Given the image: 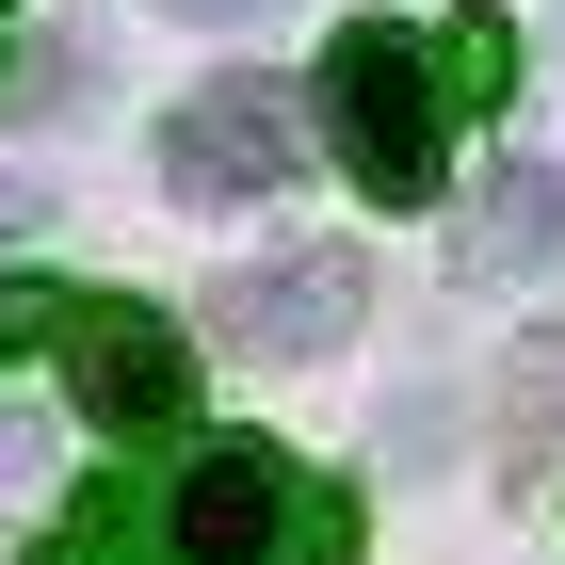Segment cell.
Returning a JSON list of instances; mask_svg holds the SVG:
<instances>
[{
	"label": "cell",
	"mask_w": 565,
	"mask_h": 565,
	"mask_svg": "<svg viewBox=\"0 0 565 565\" xmlns=\"http://www.w3.org/2000/svg\"><path fill=\"white\" fill-rule=\"evenodd\" d=\"M307 162V97L259 82V65H226V82H194L162 114V194L178 211H259V194H291Z\"/></svg>",
	"instance_id": "2"
},
{
	"label": "cell",
	"mask_w": 565,
	"mask_h": 565,
	"mask_svg": "<svg viewBox=\"0 0 565 565\" xmlns=\"http://www.w3.org/2000/svg\"><path fill=\"white\" fill-rule=\"evenodd\" d=\"M65 404L97 436H178L194 420V340L162 307H130V291H82L65 307Z\"/></svg>",
	"instance_id": "3"
},
{
	"label": "cell",
	"mask_w": 565,
	"mask_h": 565,
	"mask_svg": "<svg viewBox=\"0 0 565 565\" xmlns=\"http://www.w3.org/2000/svg\"><path fill=\"white\" fill-rule=\"evenodd\" d=\"M550 259H565V178L501 162L469 211H452V275H469V291H518V275H550Z\"/></svg>",
	"instance_id": "6"
},
{
	"label": "cell",
	"mask_w": 565,
	"mask_h": 565,
	"mask_svg": "<svg viewBox=\"0 0 565 565\" xmlns=\"http://www.w3.org/2000/svg\"><path fill=\"white\" fill-rule=\"evenodd\" d=\"M146 550H162V501H146L130 469H97L82 501H65V518L33 533V565H146Z\"/></svg>",
	"instance_id": "7"
},
{
	"label": "cell",
	"mask_w": 565,
	"mask_h": 565,
	"mask_svg": "<svg viewBox=\"0 0 565 565\" xmlns=\"http://www.w3.org/2000/svg\"><path fill=\"white\" fill-rule=\"evenodd\" d=\"M307 114H323V146H340V178L372 194V211H420V194H436L452 97H436V49H404L388 17H340V33H323Z\"/></svg>",
	"instance_id": "1"
},
{
	"label": "cell",
	"mask_w": 565,
	"mask_h": 565,
	"mask_svg": "<svg viewBox=\"0 0 565 565\" xmlns=\"http://www.w3.org/2000/svg\"><path fill=\"white\" fill-rule=\"evenodd\" d=\"M355 307H372V275H355L340 243H291V259H243V275L211 291V340L291 372V355H340V340H355Z\"/></svg>",
	"instance_id": "5"
},
{
	"label": "cell",
	"mask_w": 565,
	"mask_h": 565,
	"mask_svg": "<svg viewBox=\"0 0 565 565\" xmlns=\"http://www.w3.org/2000/svg\"><path fill=\"white\" fill-rule=\"evenodd\" d=\"M291 565H355V501H340V484H307V533H291Z\"/></svg>",
	"instance_id": "12"
},
{
	"label": "cell",
	"mask_w": 565,
	"mask_h": 565,
	"mask_svg": "<svg viewBox=\"0 0 565 565\" xmlns=\"http://www.w3.org/2000/svg\"><path fill=\"white\" fill-rule=\"evenodd\" d=\"M0 469H17V420H0Z\"/></svg>",
	"instance_id": "15"
},
{
	"label": "cell",
	"mask_w": 565,
	"mask_h": 565,
	"mask_svg": "<svg viewBox=\"0 0 565 565\" xmlns=\"http://www.w3.org/2000/svg\"><path fill=\"white\" fill-rule=\"evenodd\" d=\"M501 436H518V452H565V340H533V355H518V388H501Z\"/></svg>",
	"instance_id": "10"
},
{
	"label": "cell",
	"mask_w": 565,
	"mask_h": 565,
	"mask_svg": "<svg viewBox=\"0 0 565 565\" xmlns=\"http://www.w3.org/2000/svg\"><path fill=\"white\" fill-rule=\"evenodd\" d=\"M162 17H211V33H226V17H259V0H162Z\"/></svg>",
	"instance_id": "14"
},
{
	"label": "cell",
	"mask_w": 565,
	"mask_h": 565,
	"mask_svg": "<svg viewBox=\"0 0 565 565\" xmlns=\"http://www.w3.org/2000/svg\"><path fill=\"white\" fill-rule=\"evenodd\" d=\"M65 307H82V291H49V275H0V355H33V340H65Z\"/></svg>",
	"instance_id": "11"
},
{
	"label": "cell",
	"mask_w": 565,
	"mask_h": 565,
	"mask_svg": "<svg viewBox=\"0 0 565 565\" xmlns=\"http://www.w3.org/2000/svg\"><path fill=\"white\" fill-rule=\"evenodd\" d=\"M0 97L17 114H82V33H17L0 49Z\"/></svg>",
	"instance_id": "9"
},
{
	"label": "cell",
	"mask_w": 565,
	"mask_h": 565,
	"mask_svg": "<svg viewBox=\"0 0 565 565\" xmlns=\"http://www.w3.org/2000/svg\"><path fill=\"white\" fill-rule=\"evenodd\" d=\"M49 211V194H33V178H0V243H17V226H33Z\"/></svg>",
	"instance_id": "13"
},
{
	"label": "cell",
	"mask_w": 565,
	"mask_h": 565,
	"mask_svg": "<svg viewBox=\"0 0 565 565\" xmlns=\"http://www.w3.org/2000/svg\"><path fill=\"white\" fill-rule=\"evenodd\" d=\"M436 97L452 114H518V17H452L436 33Z\"/></svg>",
	"instance_id": "8"
},
{
	"label": "cell",
	"mask_w": 565,
	"mask_h": 565,
	"mask_svg": "<svg viewBox=\"0 0 565 565\" xmlns=\"http://www.w3.org/2000/svg\"><path fill=\"white\" fill-rule=\"evenodd\" d=\"M291 533H307V469L275 436H211L162 501V565H291Z\"/></svg>",
	"instance_id": "4"
}]
</instances>
